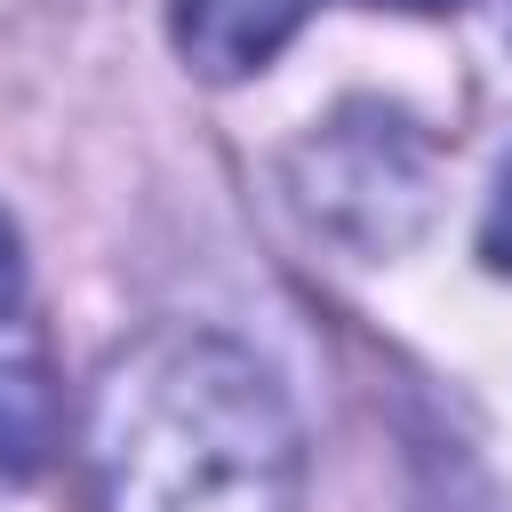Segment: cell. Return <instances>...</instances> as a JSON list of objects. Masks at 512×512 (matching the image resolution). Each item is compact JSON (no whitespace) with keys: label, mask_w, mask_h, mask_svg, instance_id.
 <instances>
[{"label":"cell","mask_w":512,"mask_h":512,"mask_svg":"<svg viewBox=\"0 0 512 512\" xmlns=\"http://www.w3.org/2000/svg\"><path fill=\"white\" fill-rule=\"evenodd\" d=\"M360 8H408V16H440V8H464V0H360Z\"/></svg>","instance_id":"7"},{"label":"cell","mask_w":512,"mask_h":512,"mask_svg":"<svg viewBox=\"0 0 512 512\" xmlns=\"http://www.w3.org/2000/svg\"><path fill=\"white\" fill-rule=\"evenodd\" d=\"M288 192L320 240L352 256H392L432 216V144L384 104H344L296 144Z\"/></svg>","instance_id":"2"},{"label":"cell","mask_w":512,"mask_h":512,"mask_svg":"<svg viewBox=\"0 0 512 512\" xmlns=\"http://www.w3.org/2000/svg\"><path fill=\"white\" fill-rule=\"evenodd\" d=\"M24 304V240H16V224L0 216V320Z\"/></svg>","instance_id":"6"},{"label":"cell","mask_w":512,"mask_h":512,"mask_svg":"<svg viewBox=\"0 0 512 512\" xmlns=\"http://www.w3.org/2000/svg\"><path fill=\"white\" fill-rule=\"evenodd\" d=\"M296 16H304V0H168V40L192 72L248 80L288 48Z\"/></svg>","instance_id":"3"},{"label":"cell","mask_w":512,"mask_h":512,"mask_svg":"<svg viewBox=\"0 0 512 512\" xmlns=\"http://www.w3.org/2000/svg\"><path fill=\"white\" fill-rule=\"evenodd\" d=\"M96 512H304V424L280 376L216 328H152L88 384Z\"/></svg>","instance_id":"1"},{"label":"cell","mask_w":512,"mask_h":512,"mask_svg":"<svg viewBox=\"0 0 512 512\" xmlns=\"http://www.w3.org/2000/svg\"><path fill=\"white\" fill-rule=\"evenodd\" d=\"M480 256H488V272H512V152H504L496 192H488V216H480Z\"/></svg>","instance_id":"5"},{"label":"cell","mask_w":512,"mask_h":512,"mask_svg":"<svg viewBox=\"0 0 512 512\" xmlns=\"http://www.w3.org/2000/svg\"><path fill=\"white\" fill-rule=\"evenodd\" d=\"M56 448V384L40 360H0V472L32 480Z\"/></svg>","instance_id":"4"}]
</instances>
